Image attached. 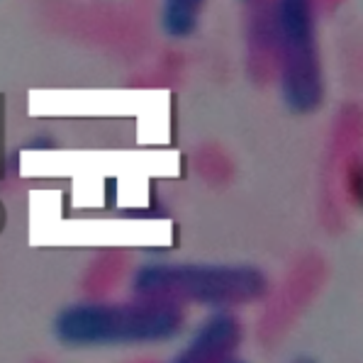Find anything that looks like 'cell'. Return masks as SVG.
I'll use <instances>...</instances> for the list:
<instances>
[{"label":"cell","instance_id":"2","mask_svg":"<svg viewBox=\"0 0 363 363\" xmlns=\"http://www.w3.org/2000/svg\"><path fill=\"white\" fill-rule=\"evenodd\" d=\"M137 298L164 300L173 305H203L212 312H234L259 303L268 293V278L249 264H144L132 276Z\"/></svg>","mask_w":363,"mask_h":363},{"label":"cell","instance_id":"6","mask_svg":"<svg viewBox=\"0 0 363 363\" xmlns=\"http://www.w3.org/2000/svg\"><path fill=\"white\" fill-rule=\"evenodd\" d=\"M293 363H317L312 356H298V359H293Z\"/></svg>","mask_w":363,"mask_h":363},{"label":"cell","instance_id":"5","mask_svg":"<svg viewBox=\"0 0 363 363\" xmlns=\"http://www.w3.org/2000/svg\"><path fill=\"white\" fill-rule=\"evenodd\" d=\"M208 0H164L161 30L173 39H188L198 32Z\"/></svg>","mask_w":363,"mask_h":363},{"label":"cell","instance_id":"7","mask_svg":"<svg viewBox=\"0 0 363 363\" xmlns=\"http://www.w3.org/2000/svg\"><path fill=\"white\" fill-rule=\"evenodd\" d=\"M225 363H247V361H242L239 356H232V359H230V361H225Z\"/></svg>","mask_w":363,"mask_h":363},{"label":"cell","instance_id":"8","mask_svg":"<svg viewBox=\"0 0 363 363\" xmlns=\"http://www.w3.org/2000/svg\"><path fill=\"white\" fill-rule=\"evenodd\" d=\"M242 3H247V5H251V3H261V0H242Z\"/></svg>","mask_w":363,"mask_h":363},{"label":"cell","instance_id":"1","mask_svg":"<svg viewBox=\"0 0 363 363\" xmlns=\"http://www.w3.org/2000/svg\"><path fill=\"white\" fill-rule=\"evenodd\" d=\"M54 337L69 349L166 344L186 329V307L164 300L137 298L108 303H74L54 317Z\"/></svg>","mask_w":363,"mask_h":363},{"label":"cell","instance_id":"3","mask_svg":"<svg viewBox=\"0 0 363 363\" xmlns=\"http://www.w3.org/2000/svg\"><path fill=\"white\" fill-rule=\"evenodd\" d=\"M266 37L276 44L281 64V98L290 113L310 115L325 100L315 0H271Z\"/></svg>","mask_w":363,"mask_h":363},{"label":"cell","instance_id":"4","mask_svg":"<svg viewBox=\"0 0 363 363\" xmlns=\"http://www.w3.org/2000/svg\"><path fill=\"white\" fill-rule=\"evenodd\" d=\"M244 325L234 312H210L169 363H225L237 356Z\"/></svg>","mask_w":363,"mask_h":363}]
</instances>
